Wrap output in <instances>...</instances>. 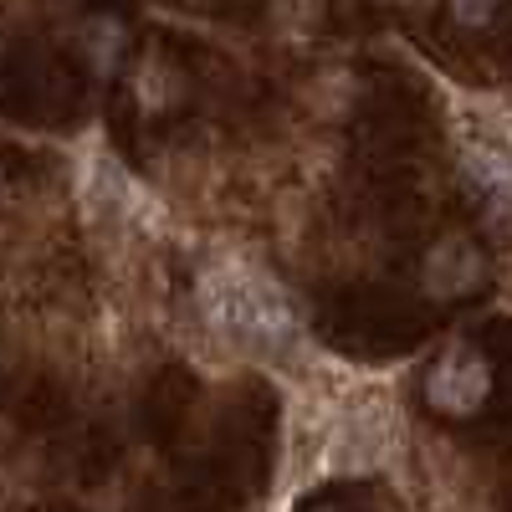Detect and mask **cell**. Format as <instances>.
I'll return each instance as SVG.
<instances>
[{"label": "cell", "mask_w": 512, "mask_h": 512, "mask_svg": "<svg viewBox=\"0 0 512 512\" xmlns=\"http://www.w3.org/2000/svg\"><path fill=\"white\" fill-rule=\"evenodd\" d=\"M200 308L216 328L246 338V344H287L297 333V313L282 287L241 262H221L200 277Z\"/></svg>", "instance_id": "obj_1"}, {"label": "cell", "mask_w": 512, "mask_h": 512, "mask_svg": "<svg viewBox=\"0 0 512 512\" xmlns=\"http://www.w3.org/2000/svg\"><path fill=\"white\" fill-rule=\"evenodd\" d=\"M487 390H492V369H487L472 349L446 354V359L431 369V379H425V395H431V405L446 410V415H472V410L487 400Z\"/></svg>", "instance_id": "obj_2"}, {"label": "cell", "mask_w": 512, "mask_h": 512, "mask_svg": "<svg viewBox=\"0 0 512 512\" xmlns=\"http://www.w3.org/2000/svg\"><path fill=\"white\" fill-rule=\"evenodd\" d=\"M379 456H384V425H379L374 410H364L344 425L328 466H338V472H369V466H379Z\"/></svg>", "instance_id": "obj_3"}, {"label": "cell", "mask_w": 512, "mask_h": 512, "mask_svg": "<svg viewBox=\"0 0 512 512\" xmlns=\"http://www.w3.org/2000/svg\"><path fill=\"white\" fill-rule=\"evenodd\" d=\"M431 287L436 292H466L477 277H482V256H477V246L472 241H461V236H451V241H441L436 251H431Z\"/></svg>", "instance_id": "obj_4"}, {"label": "cell", "mask_w": 512, "mask_h": 512, "mask_svg": "<svg viewBox=\"0 0 512 512\" xmlns=\"http://www.w3.org/2000/svg\"><path fill=\"white\" fill-rule=\"evenodd\" d=\"M466 175L477 180V190L492 205H512V159L492 144H472L466 149Z\"/></svg>", "instance_id": "obj_5"}, {"label": "cell", "mask_w": 512, "mask_h": 512, "mask_svg": "<svg viewBox=\"0 0 512 512\" xmlns=\"http://www.w3.org/2000/svg\"><path fill=\"white\" fill-rule=\"evenodd\" d=\"M88 47L98 52V62L108 67L113 62V52L123 47V31H118V21H98V26H88Z\"/></svg>", "instance_id": "obj_6"}, {"label": "cell", "mask_w": 512, "mask_h": 512, "mask_svg": "<svg viewBox=\"0 0 512 512\" xmlns=\"http://www.w3.org/2000/svg\"><path fill=\"white\" fill-rule=\"evenodd\" d=\"M451 6H456V16H461L466 26H482V21L497 11V0H451Z\"/></svg>", "instance_id": "obj_7"}]
</instances>
